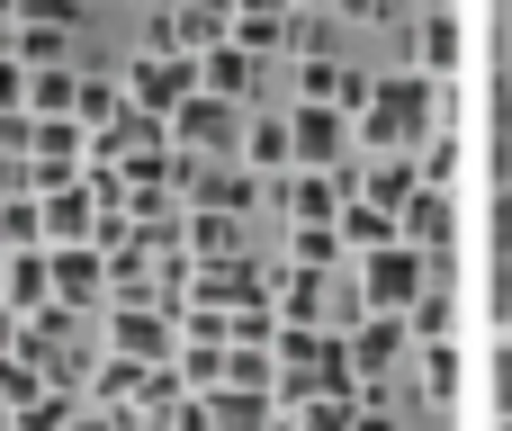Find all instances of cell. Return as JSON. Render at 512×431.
I'll return each instance as SVG.
<instances>
[{
  "label": "cell",
  "instance_id": "6da1fadb",
  "mask_svg": "<svg viewBox=\"0 0 512 431\" xmlns=\"http://www.w3.org/2000/svg\"><path fill=\"white\" fill-rule=\"evenodd\" d=\"M351 135H360L369 153H414V144L432 135V90H423V72L369 81V108L351 117Z\"/></svg>",
  "mask_w": 512,
  "mask_h": 431
},
{
  "label": "cell",
  "instance_id": "7a4b0ae2",
  "mask_svg": "<svg viewBox=\"0 0 512 431\" xmlns=\"http://www.w3.org/2000/svg\"><path fill=\"white\" fill-rule=\"evenodd\" d=\"M351 279H360V306H369V315H405V306L432 288V252H414V243L396 234V243L360 252V261H351Z\"/></svg>",
  "mask_w": 512,
  "mask_h": 431
},
{
  "label": "cell",
  "instance_id": "3957f363",
  "mask_svg": "<svg viewBox=\"0 0 512 431\" xmlns=\"http://www.w3.org/2000/svg\"><path fill=\"white\" fill-rule=\"evenodd\" d=\"M117 81H126V108H153V117H171V108L198 90V54H180V45H153V54H135Z\"/></svg>",
  "mask_w": 512,
  "mask_h": 431
},
{
  "label": "cell",
  "instance_id": "277c9868",
  "mask_svg": "<svg viewBox=\"0 0 512 431\" xmlns=\"http://www.w3.org/2000/svg\"><path fill=\"white\" fill-rule=\"evenodd\" d=\"M171 144H189V153H207V162H234V144H243V108L216 99V90H189V99L171 108Z\"/></svg>",
  "mask_w": 512,
  "mask_h": 431
},
{
  "label": "cell",
  "instance_id": "5b68a950",
  "mask_svg": "<svg viewBox=\"0 0 512 431\" xmlns=\"http://www.w3.org/2000/svg\"><path fill=\"white\" fill-rule=\"evenodd\" d=\"M288 144H297V171H342L351 108H333V99H297V108H288Z\"/></svg>",
  "mask_w": 512,
  "mask_h": 431
},
{
  "label": "cell",
  "instance_id": "8992f818",
  "mask_svg": "<svg viewBox=\"0 0 512 431\" xmlns=\"http://www.w3.org/2000/svg\"><path fill=\"white\" fill-rule=\"evenodd\" d=\"M342 351H351V378H360V387H378L387 369H405V360H414V333H405V315H360V324L342 333Z\"/></svg>",
  "mask_w": 512,
  "mask_h": 431
},
{
  "label": "cell",
  "instance_id": "52a82bcc",
  "mask_svg": "<svg viewBox=\"0 0 512 431\" xmlns=\"http://www.w3.org/2000/svg\"><path fill=\"white\" fill-rule=\"evenodd\" d=\"M45 270H54V306L90 315L108 297V252L99 243H45Z\"/></svg>",
  "mask_w": 512,
  "mask_h": 431
},
{
  "label": "cell",
  "instance_id": "ba28073f",
  "mask_svg": "<svg viewBox=\"0 0 512 431\" xmlns=\"http://www.w3.org/2000/svg\"><path fill=\"white\" fill-rule=\"evenodd\" d=\"M108 351H126V360H171L180 351V324L162 315V306H108Z\"/></svg>",
  "mask_w": 512,
  "mask_h": 431
},
{
  "label": "cell",
  "instance_id": "9c48e42d",
  "mask_svg": "<svg viewBox=\"0 0 512 431\" xmlns=\"http://www.w3.org/2000/svg\"><path fill=\"white\" fill-rule=\"evenodd\" d=\"M261 198H270V180L243 162H198V180H189V207H216V216H252Z\"/></svg>",
  "mask_w": 512,
  "mask_h": 431
},
{
  "label": "cell",
  "instance_id": "30bf717a",
  "mask_svg": "<svg viewBox=\"0 0 512 431\" xmlns=\"http://www.w3.org/2000/svg\"><path fill=\"white\" fill-rule=\"evenodd\" d=\"M198 90H216V99L252 108V90H261V54H243L234 36H216V45L198 54Z\"/></svg>",
  "mask_w": 512,
  "mask_h": 431
},
{
  "label": "cell",
  "instance_id": "8fae6325",
  "mask_svg": "<svg viewBox=\"0 0 512 431\" xmlns=\"http://www.w3.org/2000/svg\"><path fill=\"white\" fill-rule=\"evenodd\" d=\"M207 431H279V396L270 387H207Z\"/></svg>",
  "mask_w": 512,
  "mask_h": 431
},
{
  "label": "cell",
  "instance_id": "7c38bea8",
  "mask_svg": "<svg viewBox=\"0 0 512 431\" xmlns=\"http://www.w3.org/2000/svg\"><path fill=\"white\" fill-rule=\"evenodd\" d=\"M234 162H243V171H261V180H288V171H297L288 117H252V108H243V144H234Z\"/></svg>",
  "mask_w": 512,
  "mask_h": 431
},
{
  "label": "cell",
  "instance_id": "4fadbf2b",
  "mask_svg": "<svg viewBox=\"0 0 512 431\" xmlns=\"http://www.w3.org/2000/svg\"><path fill=\"white\" fill-rule=\"evenodd\" d=\"M396 234H405L414 252H450V189H432V180H423V189L396 207Z\"/></svg>",
  "mask_w": 512,
  "mask_h": 431
},
{
  "label": "cell",
  "instance_id": "5bb4252c",
  "mask_svg": "<svg viewBox=\"0 0 512 431\" xmlns=\"http://www.w3.org/2000/svg\"><path fill=\"white\" fill-rule=\"evenodd\" d=\"M90 216H99L90 180H63V189H45V243H90Z\"/></svg>",
  "mask_w": 512,
  "mask_h": 431
},
{
  "label": "cell",
  "instance_id": "9a60e30c",
  "mask_svg": "<svg viewBox=\"0 0 512 431\" xmlns=\"http://www.w3.org/2000/svg\"><path fill=\"white\" fill-rule=\"evenodd\" d=\"M0 306H9V315H36V306H54V270H45V243H36V252H9Z\"/></svg>",
  "mask_w": 512,
  "mask_h": 431
},
{
  "label": "cell",
  "instance_id": "2e32d148",
  "mask_svg": "<svg viewBox=\"0 0 512 431\" xmlns=\"http://www.w3.org/2000/svg\"><path fill=\"white\" fill-rule=\"evenodd\" d=\"M72 90H81V72H72V63H27L18 108H27V117H72Z\"/></svg>",
  "mask_w": 512,
  "mask_h": 431
},
{
  "label": "cell",
  "instance_id": "e0dca14e",
  "mask_svg": "<svg viewBox=\"0 0 512 431\" xmlns=\"http://www.w3.org/2000/svg\"><path fill=\"white\" fill-rule=\"evenodd\" d=\"M72 117H81V135L117 126V117H126V81H117V72H81V90H72Z\"/></svg>",
  "mask_w": 512,
  "mask_h": 431
},
{
  "label": "cell",
  "instance_id": "ac0fdd59",
  "mask_svg": "<svg viewBox=\"0 0 512 431\" xmlns=\"http://www.w3.org/2000/svg\"><path fill=\"white\" fill-rule=\"evenodd\" d=\"M414 189H423L414 153H378V162H369V180H360V198H369V207H387V216H396V207H405Z\"/></svg>",
  "mask_w": 512,
  "mask_h": 431
},
{
  "label": "cell",
  "instance_id": "d6986e66",
  "mask_svg": "<svg viewBox=\"0 0 512 431\" xmlns=\"http://www.w3.org/2000/svg\"><path fill=\"white\" fill-rule=\"evenodd\" d=\"M333 234L351 243V261L360 252H378V243H396V216L387 207H369V198H342V216H333Z\"/></svg>",
  "mask_w": 512,
  "mask_h": 431
},
{
  "label": "cell",
  "instance_id": "ffe728a7",
  "mask_svg": "<svg viewBox=\"0 0 512 431\" xmlns=\"http://www.w3.org/2000/svg\"><path fill=\"white\" fill-rule=\"evenodd\" d=\"M189 261H225V252H243V216H216V207H189Z\"/></svg>",
  "mask_w": 512,
  "mask_h": 431
},
{
  "label": "cell",
  "instance_id": "44dd1931",
  "mask_svg": "<svg viewBox=\"0 0 512 431\" xmlns=\"http://www.w3.org/2000/svg\"><path fill=\"white\" fill-rule=\"evenodd\" d=\"M414 54H423V72H450V63H459V18H450V9H423Z\"/></svg>",
  "mask_w": 512,
  "mask_h": 431
},
{
  "label": "cell",
  "instance_id": "7402d4cb",
  "mask_svg": "<svg viewBox=\"0 0 512 431\" xmlns=\"http://www.w3.org/2000/svg\"><path fill=\"white\" fill-rule=\"evenodd\" d=\"M135 378H144V360L108 351V360L90 369V405H108V414H117V405H135Z\"/></svg>",
  "mask_w": 512,
  "mask_h": 431
},
{
  "label": "cell",
  "instance_id": "603a6c76",
  "mask_svg": "<svg viewBox=\"0 0 512 431\" xmlns=\"http://www.w3.org/2000/svg\"><path fill=\"white\" fill-rule=\"evenodd\" d=\"M297 270H351V243L333 225H297Z\"/></svg>",
  "mask_w": 512,
  "mask_h": 431
},
{
  "label": "cell",
  "instance_id": "cb8c5ba5",
  "mask_svg": "<svg viewBox=\"0 0 512 431\" xmlns=\"http://www.w3.org/2000/svg\"><path fill=\"white\" fill-rule=\"evenodd\" d=\"M225 387H279V351H252V342H225Z\"/></svg>",
  "mask_w": 512,
  "mask_h": 431
},
{
  "label": "cell",
  "instance_id": "d4e9b609",
  "mask_svg": "<svg viewBox=\"0 0 512 431\" xmlns=\"http://www.w3.org/2000/svg\"><path fill=\"white\" fill-rule=\"evenodd\" d=\"M414 360H423V396L450 405V396H459V351H450V342H414Z\"/></svg>",
  "mask_w": 512,
  "mask_h": 431
},
{
  "label": "cell",
  "instance_id": "484cf974",
  "mask_svg": "<svg viewBox=\"0 0 512 431\" xmlns=\"http://www.w3.org/2000/svg\"><path fill=\"white\" fill-rule=\"evenodd\" d=\"M63 45H72V27H45V18H18V63H63Z\"/></svg>",
  "mask_w": 512,
  "mask_h": 431
},
{
  "label": "cell",
  "instance_id": "4316f807",
  "mask_svg": "<svg viewBox=\"0 0 512 431\" xmlns=\"http://www.w3.org/2000/svg\"><path fill=\"white\" fill-rule=\"evenodd\" d=\"M288 414H297V431H351L360 396H306V405H288Z\"/></svg>",
  "mask_w": 512,
  "mask_h": 431
},
{
  "label": "cell",
  "instance_id": "83f0119b",
  "mask_svg": "<svg viewBox=\"0 0 512 431\" xmlns=\"http://www.w3.org/2000/svg\"><path fill=\"white\" fill-rule=\"evenodd\" d=\"M90 0H9V18H45V27H72Z\"/></svg>",
  "mask_w": 512,
  "mask_h": 431
},
{
  "label": "cell",
  "instance_id": "f1b7e54d",
  "mask_svg": "<svg viewBox=\"0 0 512 431\" xmlns=\"http://www.w3.org/2000/svg\"><path fill=\"white\" fill-rule=\"evenodd\" d=\"M27 135H36V117H27V108H0V162H18Z\"/></svg>",
  "mask_w": 512,
  "mask_h": 431
},
{
  "label": "cell",
  "instance_id": "f546056e",
  "mask_svg": "<svg viewBox=\"0 0 512 431\" xmlns=\"http://www.w3.org/2000/svg\"><path fill=\"white\" fill-rule=\"evenodd\" d=\"M63 431H117V414H108V405H90V396H81V405H72V423Z\"/></svg>",
  "mask_w": 512,
  "mask_h": 431
},
{
  "label": "cell",
  "instance_id": "4dcf8cb0",
  "mask_svg": "<svg viewBox=\"0 0 512 431\" xmlns=\"http://www.w3.org/2000/svg\"><path fill=\"white\" fill-rule=\"evenodd\" d=\"M18 90H27V63H18V54H0V108H18Z\"/></svg>",
  "mask_w": 512,
  "mask_h": 431
},
{
  "label": "cell",
  "instance_id": "1f68e13d",
  "mask_svg": "<svg viewBox=\"0 0 512 431\" xmlns=\"http://www.w3.org/2000/svg\"><path fill=\"white\" fill-rule=\"evenodd\" d=\"M333 9H342V18H396L405 0H333Z\"/></svg>",
  "mask_w": 512,
  "mask_h": 431
},
{
  "label": "cell",
  "instance_id": "d6a6232c",
  "mask_svg": "<svg viewBox=\"0 0 512 431\" xmlns=\"http://www.w3.org/2000/svg\"><path fill=\"white\" fill-rule=\"evenodd\" d=\"M351 431H405V423H387V414H378V396H360V414H351Z\"/></svg>",
  "mask_w": 512,
  "mask_h": 431
},
{
  "label": "cell",
  "instance_id": "836d02e7",
  "mask_svg": "<svg viewBox=\"0 0 512 431\" xmlns=\"http://www.w3.org/2000/svg\"><path fill=\"white\" fill-rule=\"evenodd\" d=\"M495 405H504V414H512V342H504V351H495Z\"/></svg>",
  "mask_w": 512,
  "mask_h": 431
},
{
  "label": "cell",
  "instance_id": "e575fe53",
  "mask_svg": "<svg viewBox=\"0 0 512 431\" xmlns=\"http://www.w3.org/2000/svg\"><path fill=\"white\" fill-rule=\"evenodd\" d=\"M234 9H243V18H288L297 0H234Z\"/></svg>",
  "mask_w": 512,
  "mask_h": 431
},
{
  "label": "cell",
  "instance_id": "d590c367",
  "mask_svg": "<svg viewBox=\"0 0 512 431\" xmlns=\"http://www.w3.org/2000/svg\"><path fill=\"white\" fill-rule=\"evenodd\" d=\"M495 243H504V252H512V189H504V198H495Z\"/></svg>",
  "mask_w": 512,
  "mask_h": 431
},
{
  "label": "cell",
  "instance_id": "8d00e7d4",
  "mask_svg": "<svg viewBox=\"0 0 512 431\" xmlns=\"http://www.w3.org/2000/svg\"><path fill=\"white\" fill-rule=\"evenodd\" d=\"M297 9H333V0H297Z\"/></svg>",
  "mask_w": 512,
  "mask_h": 431
},
{
  "label": "cell",
  "instance_id": "74e56055",
  "mask_svg": "<svg viewBox=\"0 0 512 431\" xmlns=\"http://www.w3.org/2000/svg\"><path fill=\"white\" fill-rule=\"evenodd\" d=\"M0 423H9V396H0Z\"/></svg>",
  "mask_w": 512,
  "mask_h": 431
},
{
  "label": "cell",
  "instance_id": "f35d334b",
  "mask_svg": "<svg viewBox=\"0 0 512 431\" xmlns=\"http://www.w3.org/2000/svg\"><path fill=\"white\" fill-rule=\"evenodd\" d=\"M0 18H9V0H0Z\"/></svg>",
  "mask_w": 512,
  "mask_h": 431
},
{
  "label": "cell",
  "instance_id": "ab89813d",
  "mask_svg": "<svg viewBox=\"0 0 512 431\" xmlns=\"http://www.w3.org/2000/svg\"><path fill=\"white\" fill-rule=\"evenodd\" d=\"M504 431H512V414H504Z\"/></svg>",
  "mask_w": 512,
  "mask_h": 431
}]
</instances>
